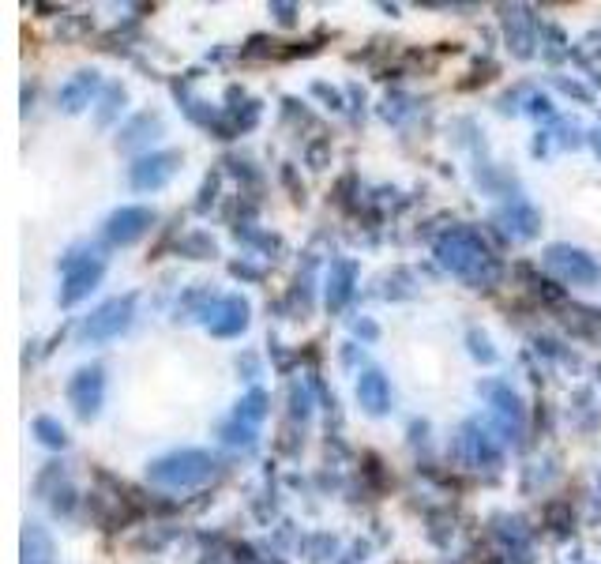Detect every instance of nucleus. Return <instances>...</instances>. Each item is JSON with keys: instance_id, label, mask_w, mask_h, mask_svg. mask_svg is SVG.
Instances as JSON below:
<instances>
[{"instance_id": "obj_1", "label": "nucleus", "mask_w": 601, "mask_h": 564, "mask_svg": "<svg viewBox=\"0 0 601 564\" xmlns=\"http://www.w3.org/2000/svg\"><path fill=\"white\" fill-rule=\"evenodd\" d=\"M436 256H440V264L451 275L466 279L470 286H493L500 279V264H496L493 252H489V245L474 230H466V226L440 237L436 241Z\"/></svg>"}, {"instance_id": "obj_2", "label": "nucleus", "mask_w": 601, "mask_h": 564, "mask_svg": "<svg viewBox=\"0 0 601 564\" xmlns=\"http://www.w3.org/2000/svg\"><path fill=\"white\" fill-rule=\"evenodd\" d=\"M215 467L218 463L211 452H203V448H177L170 455H158L155 463L147 467V478L166 489H196L215 478Z\"/></svg>"}, {"instance_id": "obj_3", "label": "nucleus", "mask_w": 601, "mask_h": 564, "mask_svg": "<svg viewBox=\"0 0 601 564\" xmlns=\"http://www.w3.org/2000/svg\"><path fill=\"white\" fill-rule=\"evenodd\" d=\"M132 316H136V294L109 298L106 305H98V309L83 320V339H87V343H109V339H117L121 331H128Z\"/></svg>"}, {"instance_id": "obj_4", "label": "nucleus", "mask_w": 601, "mask_h": 564, "mask_svg": "<svg viewBox=\"0 0 601 564\" xmlns=\"http://www.w3.org/2000/svg\"><path fill=\"white\" fill-rule=\"evenodd\" d=\"M545 264L571 286H594L601 279V264L590 252L575 249V245H549L545 249Z\"/></svg>"}, {"instance_id": "obj_5", "label": "nucleus", "mask_w": 601, "mask_h": 564, "mask_svg": "<svg viewBox=\"0 0 601 564\" xmlns=\"http://www.w3.org/2000/svg\"><path fill=\"white\" fill-rule=\"evenodd\" d=\"M102 395H106V369L102 365H87L68 380V403L76 407L79 418H94L102 410Z\"/></svg>"}, {"instance_id": "obj_6", "label": "nucleus", "mask_w": 601, "mask_h": 564, "mask_svg": "<svg viewBox=\"0 0 601 564\" xmlns=\"http://www.w3.org/2000/svg\"><path fill=\"white\" fill-rule=\"evenodd\" d=\"M155 226V211L151 207H117L106 219L102 234H106L109 245H136L139 237Z\"/></svg>"}, {"instance_id": "obj_7", "label": "nucleus", "mask_w": 601, "mask_h": 564, "mask_svg": "<svg viewBox=\"0 0 601 564\" xmlns=\"http://www.w3.org/2000/svg\"><path fill=\"white\" fill-rule=\"evenodd\" d=\"M102 271H106V264L91 260V256L87 260H64V290H61L64 309L87 298L94 286H98V279H102Z\"/></svg>"}, {"instance_id": "obj_8", "label": "nucleus", "mask_w": 601, "mask_h": 564, "mask_svg": "<svg viewBox=\"0 0 601 564\" xmlns=\"http://www.w3.org/2000/svg\"><path fill=\"white\" fill-rule=\"evenodd\" d=\"M177 166H181V155H177V151H155V155H143L136 166H132V188H136V192L162 188L173 173H177Z\"/></svg>"}, {"instance_id": "obj_9", "label": "nucleus", "mask_w": 601, "mask_h": 564, "mask_svg": "<svg viewBox=\"0 0 601 564\" xmlns=\"http://www.w3.org/2000/svg\"><path fill=\"white\" fill-rule=\"evenodd\" d=\"M496 222H500L504 234H511L515 241H530V237H538L541 230V215L530 204H523V200L500 207V211H496Z\"/></svg>"}, {"instance_id": "obj_10", "label": "nucleus", "mask_w": 601, "mask_h": 564, "mask_svg": "<svg viewBox=\"0 0 601 564\" xmlns=\"http://www.w3.org/2000/svg\"><path fill=\"white\" fill-rule=\"evenodd\" d=\"M207 328L218 339H233L248 328V301L245 298H226L215 309V316H207Z\"/></svg>"}, {"instance_id": "obj_11", "label": "nucleus", "mask_w": 601, "mask_h": 564, "mask_svg": "<svg viewBox=\"0 0 601 564\" xmlns=\"http://www.w3.org/2000/svg\"><path fill=\"white\" fill-rule=\"evenodd\" d=\"M357 403L369 410L372 418L387 414V407H391V384H387V376L380 369L361 373V380H357Z\"/></svg>"}, {"instance_id": "obj_12", "label": "nucleus", "mask_w": 601, "mask_h": 564, "mask_svg": "<svg viewBox=\"0 0 601 564\" xmlns=\"http://www.w3.org/2000/svg\"><path fill=\"white\" fill-rule=\"evenodd\" d=\"M94 91H98V72H76V76L57 91V102H61L64 113H79L91 106Z\"/></svg>"}, {"instance_id": "obj_13", "label": "nucleus", "mask_w": 601, "mask_h": 564, "mask_svg": "<svg viewBox=\"0 0 601 564\" xmlns=\"http://www.w3.org/2000/svg\"><path fill=\"white\" fill-rule=\"evenodd\" d=\"M459 452L470 467H496L500 463V452L496 444L485 433H478V425H463V437H459Z\"/></svg>"}, {"instance_id": "obj_14", "label": "nucleus", "mask_w": 601, "mask_h": 564, "mask_svg": "<svg viewBox=\"0 0 601 564\" xmlns=\"http://www.w3.org/2000/svg\"><path fill=\"white\" fill-rule=\"evenodd\" d=\"M354 279H357L354 260H335V264H331V279H327V305H331V309H342V305L350 301Z\"/></svg>"}, {"instance_id": "obj_15", "label": "nucleus", "mask_w": 601, "mask_h": 564, "mask_svg": "<svg viewBox=\"0 0 601 564\" xmlns=\"http://www.w3.org/2000/svg\"><path fill=\"white\" fill-rule=\"evenodd\" d=\"M489 395H493L504 433H519V429H523V410H519V399H515L508 388H489Z\"/></svg>"}, {"instance_id": "obj_16", "label": "nucleus", "mask_w": 601, "mask_h": 564, "mask_svg": "<svg viewBox=\"0 0 601 564\" xmlns=\"http://www.w3.org/2000/svg\"><path fill=\"white\" fill-rule=\"evenodd\" d=\"M34 437L42 440L46 448H64L68 444V437H64V425L61 422H53V418H34Z\"/></svg>"}, {"instance_id": "obj_17", "label": "nucleus", "mask_w": 601, "mask_h": 564, "mask_svg": "<svg viewBox=\"0 0 601 564\" xmlns=\"http://www.w3.org/2000/svg\"><path fill=\"white\" fill-rule=\"evenodd\" d=\"M263 414H267V395L256 388V392H248L241 403H237V422H260Z\"/></svg>"}, {"instance_id": "obj_18", "label": "nucleus", "mask_w": 601, "mask_h": 564, "mask_svg": "<svg viewBox=\"0 0 601 564\" xmlns=\"http://www.w3.org/2000/svg\"><path fill=\"white\" fill-rule=\"evenodd\" d=\"M222 437L230 440V444H245V448L256 444V433H252L248 425H226V429H222Z\"/></svg>"}, {"instance_id": "obj_19", "label": "nucleus", "mask_w": 601, "mask_h": 564, "mask_svg": "<svg viewBox=\"0 0 601 564\" xmlns=\"http://www.w3.org/2000/svg\"><path fill=\"white\" fill-rule=\"evenodd\" d=\"M117 102H124V87H109V91H106V106H102V113H98V125H106L109 117L117 113Z\"/></svg>"}, {"instance_id": "obj_20", "label": "nucleus", "mask_w": 601, "mask_h": 564, "mask_svg": "<svg viewBox=\"0 0 601 564\" xmlns=\"http://www.w3.org/2000/svg\"><path fill=\"white\" fill-rule=\"evenodd\" d=\"M504 19H508V27H511V23H519V8H515V12H504ZM515 53H519V57H526V53H530V42L523 38V31H519V46H515Z\"/></svg>"}, {"instance_id": "obj_21", "label": "nucleus", "mask_w": 601, "mask_h": 564, "mask_svg": "<svg viewBox=\"0 0 601 564\" xmlns=\"http://www.w3.org/2000/svg\"><path fill=\"white\" fill-rule=\"evenodd\" d=\"M470 343H474V354H478V358H485V361H493V358H496L493 350H489V343H485L481 335H470Z\"/></svg>"}, {"instance_id": "obj_22", "label": "nucleus", "mask_w": 601, "mask_h": 564, "mask_svg": "<svg viewBox=\"0 0 601 564\" xmlns=\"http://www.w3.org/2000/svg\"><path fill=\"white\" fill-rule=\"evenodd\" d=\"M271 12H278V19H282V23H293V4H275Z\"/></svg>"}, {"instance_id": "obj_23", "label": "nucleus", "mask_w": 601, "mask_h": 564, "mask_svg": "<svg viewBox=\"0 0 601 564\" xmlns=\"http://www.w3.org/2000/svg\"><path fill=\"white\" fill-rule=\"evenodd\" d=\"M590 143H594V151H598V158H601V132H590Z\"/></svg>"}]
</instances>
